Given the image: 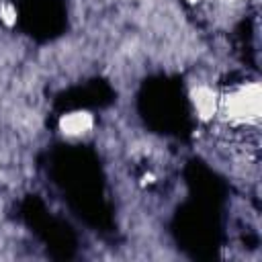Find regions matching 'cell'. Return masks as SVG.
<instances>
[{
    "instance_id": "1",
    "label": "cell",
    "mask_w": 262,
    "mask_h": 262,
    "mask_svg": "<svg viewBox=\"0 0 262 262\" xmlns=\"http://www.w3.org/2000/svg\"><path fill=\"white\" fill-rule=\"evenodd\" d=\"M219 113L231 123L246 125L260 117V86L256 82L233 88L229 94L219 98Z\"/></svg>"
},
{
    "instance_id": "4",
    "label": "cell",
    "mask_w": 262,
    "mask_h": 262,
    "mask_svg": "<svg viewBox=\"0 0 262 262\" xmlns=\"http://www.w3.org/2000/svg\"><path fill=\"white\" fill-rule=\"evenodd\" d=\"M190 2H196V0H190Z\"/></svg>"
},
{
    "instance_id": "2",
    "label": "cell",
    "mask_w": 262,
    "mask_h": 262,
    "mask_svg": "<svg viewBox=\"0 0 262 262\" xmlns=\"http://www.w3.org/2000/svg\"><path fill=\"white\" fill-rule=\"evenodd\" d=\"M59 129L68 137H80V135H84V133H88L92 129V117L86 111L68 113V115H63L59 119Z\"/></svg>"
},
{
    "instance_id": "3",
    "label": "cell",
    "mask_w": 262,
    "mask_h": 262,
    "mask_svg": "<svg viewBox=\"0 0 262 262\" xmlns=\"http://www.w3.org/2000/svg\"><path fill=\"white\" fill-rule=\"evenodd\" d=\"M192 104L201 119H211L219 113V96L207 86H199L192 90Z\"/></svg>"
}]
</instances>
